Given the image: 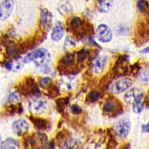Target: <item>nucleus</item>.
I'll list each match as a JSON object with an SVG mask.
<instances>
[{
    "label": "nucleus",
    "mask_w": 149,
    "mask_h": 149,
    "mask_svg": "<svg viewBox=\"0 0 149 149\" xmlns=\"http://www.w3.org/2000/svg\"><path fill=\"white\" fill-rule=\"evenodd\" d=\"M48 137L45 133H35L27 136L24 140L25 149H43L47 146Z\"/></svg>",
    "instance_id": "1"
},
{
    "label": "nucleus",
    "mask_w": 149,
    "mask_h": 149,
    "mask_svg": "<svg viewBox=\"0 0 149 149\" xmlns=\"http://www.w3.org/2000/svg\"><path fill=\"white\" fill-rule=\"evenodd\" d=\"M102 109L105 113L110 115H115L116 116L122 111L123 106L118 100L113 96H109L103 102Z\"/></svg>",
    "instance_id": "2"
},
{
    "label": "nucleus",
    "mask_w": 149,
    "mask_h": 149,
    "mask_svg": "<svg viewBox=\"0 0 149 149\" xmlns=\"http://www.w3.org/2000/svg\"><path fill=\"white\" fill-rule=\"evenodd\" d=\"M131 121L127 118L119 119L115 125L113 131L115 135L121 139H125L128 136L131 131Z\"/></svg>",
    "instance_id": "3"
},
{
    "label": "nucleus",
    "mask_w": 149,
    "mask_h": 149,
    "mask_svg": "<svg viewBox=\"0 0 149 149\" xmlns=\"http://www.w3.org/2000/svg\"><path fill=\"white\" fill-rule=\"evenodd\" d=\"M133 84V80L130 78H123L113 83L109 87V90L114 94H119L126 91Z\"/></svg>",
    "instance_id": "4"
},
{
    "label": "nucleus",
    "mask_w": 149,
    "mask_h": 149,
    "mask_svg": "<svg viewBox=\"0 0 149 149\" xmlns=\"http://www.w3.org/2000/svg\"><path fill=\"white\" fill-rule=\"evenodd\" d=\"M95 36L100 42L106 43L111 41L113 38V33L110 29L105 24H100L96 29Z\"/></svg>",
    "instance_id": "5"
},
{
    "label": "nucleus",
    "mask_w": 149,
    "mask_h": 149,
    "mask_svg": "<svg viewBox=\"0 0 149 149\" xmlns=\"http://www.w3.org/2000/svg\"><path fill=\"white\" fill-rule=\"evenodd\" d=\"M13 131L17 135L21 136L25 134L29 129V124L27 120L19 119L16 120L13 123Z\"/></svg>",
    "instance_id": "6"
},
{
    "label": "nucleus",
    "mask_w": 149,
    "mask_h": 149,
    "mask_svg": "<svg viewBox=\"0 0 149 149\" xmlns=\"http://www.w3.org/2000/svg\"><path fill=\"white\" fill-rule=\"evenodd\" d=\"M49 58V54L47 50L44 49H38L35 50L30 53H29L25 57L23 62L25 63H29L31 61H35V60L39 58Z\"/></svg>",
    "instance_id": "7"
},
{
    "label": "nucleus",
    "mask_w": 149,
    "mask_h": 149,
    "mask_svg": "<svg viewBox=\"0 0 149 149\" xmlns=\"http://www.w3.org/2000/svg\"><path fill=\"white\" fill-rule=\"evenodd\" d=\"M107 57L104 55L98 56L92 62V70L96 74H102L106 66Z\"/></svg>",
    "instance_id": "8"
},
{
    "label": "nucleus",
    "mask_w": 149,
    "mask_h": 149,
    "mask_svg": "<svg viewBox=\"0 0 149 149\" xmlns=\"http://www.w3.org/2000/svg\"><path fill=\"white\" fill-rule=\"evenodd\" d=\"M47 102L45 100L40 99L37 96L36 99L33 100L30 103V109L31 111L36 114H40L44 112L47 109Z\"/></svg>",
    "instance_id": "9"
},
{
    "label": "nucleus",
    "mask_w": 149,
    "mask_h": 149,
    "mask_svg": "<svg viewBox=\"0 0 149 149\" xmlns=\"http://www.w3.org/2000/svg\"><path fill=\"white\" fill-rule=\"evenodd\" d=\"M13 8L12 0H4L0 3V20H6L10 16Z\"/></svg>",
    "instance_id": "10"
},
{
    "label": "nucleus",
    "mask_w": 149,
    "mask_h": 149,
    "mask_svg": "<svg viewBox=\"0 0 149 149\" xmlns=\"http://www.w3.org/2000/svg\"><path fill=\"white\" fill-rule=\"evenodd\" d=\"M52 15L50 12L46 8H43L40 11V25L44 29L50 28L51 25Z\"/></svg>",
    "instance_id": "11"
},
{
    "label": "nucleus",
    "mask_w": 149,
    "mask_h": 149,
    "mask_svg": "<svg viewBox=\"0 0 149 149\" xmlns=\"http://www.w3.org/2000/svg\"><path fill=\"white\" fill-rule=\"evenodd\" d=\"M144 102H145V95L143 93L140 92L136 96L132 103L133 111L134 113L139 114L143 111Z\"/></svg>",
    "instance_id": "12"
},
{
    "label": "nucleus",
    "mask_w": 149,
    "mask_h": 149,
    "mask_svg": "<svg viewBox=\"0 0 149 149\" xmlns=\"http://www.w3.org/2000/svg\"><path fill=\"white\" fill-rule=\"evenodd\" d=\"M31 121L33 123V125L37 130H46L49 128V123L47 119L40 117H37L31 115L29 117Z\"/></svg>",
    "instance_id": "13"
},
{
    "label": "nucleus",
    "mask_w": 149,
    "mask_h": 149,
    "mask_svg": "<svg viewBox=\"0 0 149 149\" xmlns=\"http://www.w3.org/2000/svg\"><path fill=\"white\" fill-rule=\"evenodd\" d=\"M113 5V0H96L95 8L101 13H106L110 11Z\"/></svg>",
    "instance_id": "14"
},
{
    "label": "nucleus",
    "mask_w": 149,
    "mask_h": 149,
    "mask_svg": "<svg viewBox=\"0 0 149 149\" xmlns=\"http://www.w3.org/2000/svg\"><path fill=\"white\" fill-rule=\"evenodd\" d=\"M64 29L61 23H58L54 25L51 33V38L54 41H59L63 37Z\"/></svg>",
    "instance_id": "15"
},
{
    "label": "nucleus",
    "mask_w": 149,
    "mask_h": 149,
    "mask_svg": "<svg viewBox=\"0 0 149 149\" xmlns=\"http://www.w3.org/2000/svg\"><path fill=\"white\" fill-rule=\"evenodd\" d=\"M81 143L78 139L70 138L64 141L62 149H80Z\"/></svg>",
    "instance_id": "16"
},
{
    "label": "nucleus",
    "mask_w": 149,
    "mask_h": 149,
    "mask_svg": "<svg viewBox=\"0 0 149 149\" xmlns=\"http://www.w3.org/2000/svg\"><path fill=\"white\" fill-rule=\"evenodd\" d=\"M75 62V54L71 52H68L60 60V62L62 66H71Z\"/></svg>",
    "instance_id": "17"
},
{
    "label": "nucleus",
    "mask_w": 149,
    "mask_h": 149,
    "mask_svg": "<svg viewBox=\"0 0 149 149\" xmlns=\"http://www.w3.org/2000/svg\"><path fill=\"white\" fill-rule=\"evenodd\" d=\"M17 147V143L14 139L8 138L0 144L1 149H16Z\"/></svg>",
    "instance_id": "18"
},
{
    "label": "nucleus",
    "mask_w": 149,
    "mask_h": 149,
    "mask_svg": "<svg viewBox=\"0 0 149 149\" xmlns=\"http://www.w3.org/2000/svg\"><path fill=\"white\" fill-rule=\"evenodd\" d=\"M140 92H139V90L136 88H133L131 90H129L125 95L124 100L125 101L126 103H133V100L136 95H137Z\"/></svg>",
    "instance_id": "19"
},
{
    "label": "nucleus",
    "mask_w": 149,
    "mask_h": 149,
    "mask_svg": "<svg viewBox=\"0 0 149 149\" xmlns=\"http://www.w3.org/2000/svg\"><path fill=\"white\" fill-rule=\"evenodd\" d=\"M136 8L138 10L143 13H148L149 3L147 0H138L136 2Z\"/></svg>",
    "instance_id": "20"
},
{
    "label": "nucleus",
    "mask_w": 149,
    "mask_h": 149,
    "mask_svg": "<svg viewBox=\"0 0 149 149\" xmlns=\"http://www.w3.org/2000/svg\"><path fill=\"white\" fill-rule=\"evenodd\" d=\"M70 98L68 97H61L58 98L56 100V107L58 109V111L59 112H62L64 111V109H65V107L67 106V105L69 103Z\"/></svg>",
    "instance_id": "21"
},
{
    "label": "nucleus",
    "mask_w": 149,
    "mask_h": 149,
    "mask_svg": "<svg viewBox=\"0 0 149 149\" xmlns=\"http://www.w3.org/2000/svg\"><path fill=\"white\" fill-rule=\"evenodd\" d=\"M19 50L17 47H16L15 45H14L13 44H9L6 48L7 54H8L9 57H13L17 56L19 53Z\"/></svg>",
    "instance_id": "22"
},
{
    "label": "nucleus",
    "mask_w": 149,
    "mask_h": 149,
    "mask_svg": "<svg viewBox=\"0 0 149 149\" xmlns=\"http://www.w3.org/2000/svg\"><path fill=\"white\" fill-rule=\"evenodd\" d=\"M101 97V93L97 90H92L87 95V100L91 103H94Z\"/></svg>",
    "instance_id": "23"
},
{
    "label": "nucleus",
    "mask_w": 149,
    "mask_h": 149,
    "mask_svg": "<svg viewBox=\"0 0 149 149\" xmlns=\"http://www.w3.org/2000/svg\"><path fill=\"white\" fill-rule=\"evenodd\" d=\"M89 55V51L86 49H82L79 50L77 53V58L79 62H83L87 58Z\"/></svg>",
    "instance_id": "24"
},
{
    "label": "nucleus",
    "mask_w": 149,
    "mask_h": 149,
    "mask_svg": "<svg viewBox=\"0 0 149 149\" xmlns=\"http://www.w3.org/2000/svg\"><path fill=\"white\" fill-rule=\"evenodd\" d=\"M52 81L51 78H50L49 77H45L40 80L39 85L43 89H48L52 85Z\"/></svg>",
    "instance_id": "25"
},
{
    "label": "nucleus",
    "mask_w": 149,
    "mask_h": 149,
    "mask_svg": "<svg viewBox=\"0 0 149 149\" xmlns=\"http://www.w3.org/2000/svg\"><path fill=\"white\" fill-rule=\"evenodd\" d=\"M111 134L109 139V141L107 142V144L105 149H115V147L117 146V141H115V139L114 138L113 135H111Z\"/></svg>",
    "instance_id": "26"
},
{
    "label": "nucleus",
    "mask_w": 149,
    "mask_h": 149,
    "mask_svg": "<svg viewBox=\"0 0 149 149\" xmlns=\"http://www.w3.org/2000/svg\"><path fill=\"white\" fill-rule=\"evenodd\" d=\"M20 99V96L17 92H12L9 94L8 98V102L9 103H13Z\"/></svg>",
    "instance_id": "27"
},
{
    "label": "nucleus",
    "mask_w": 149,
    "mask_h": 149,
    "mask_svg": "<svg viewBox=\"0 0 149 149\" xmlns=\"http://www.w3.org/2000/svg\"><path fill=\"white\" fill-rule=\"evenodd\" d=\"M71 111L74 115H80L82 113V109L78 104H74L71 107Z\"/></svg>",
    "instance_id": "28"
},
{
    "label": "nucleus",
    "mask_w": 149,
    "mask_h": 149,
    "mask_svg": "<svg viewBox=\"0 0 149 149\" xmlns=\"http://www.w3.org/2000/svg\"><path fill=\"white\" fill-rule=\"evenodd\" d=\"M142 131H143V133H149V122L147 124L143 125L142 126Z\"/></svg>",
    "instance_id": "29"
},
{
    "label": "nucleus",
    "mask_w": 149,
    "mask_h": 149,
    "mask_svg": "<svg viewBox=\"0 0 149 149\" xmlns=\"http://www.w3.org/2000/svg\"><path fill=\"white\" fill-rule=\"evenodd\" d=\"M54 141H50L49 143H47V149H54Z\"/></svg>",
    "instance_id": "30"
},
{
    "label": "nucleus",
    "mask_w": 149,
    "mask_h": 149,
    "mask_svg": "<svg viewBox=\"0 0 149 149\" xmlns=\"http://www.w3.org/2000/svg\"><path fill=\"white\" fill-rule=\"evenodd\" d=\"M141 53H144V54H146V53H148L149 52V47H147L145 49H143L141 51Z\"/></svg>",
    "instance_id": "31"
},
{
    "label": "nucleus",
    "mask_w": 149,
    "mask_h": 149,
    "mask_svg": "<svg viewBox=\"0 0 149 149\" xmlns=\"http://www.w3.org/2000/svg\"><path fill=\"white\" fill-rule=\"evenodd\" d=\"M88 149H100V148H99V147H98V146H97V145H95L94 146H93V147H89L88 148Z\"/></svg>",
    "instance_id": "32"
},
{
    "label": "nucleus",
    "mask_w": 149,
    "mask_h": 149,
    "mask_svg": "<svg viewBox=\"0 0 149 149\" xmlns=\"http://www.w3.org/2000/svg\"><path fill=\"white\" fill-rule=\"evenodd\" d=\"M0 139H1V135H0Z\"/></svg>",
    "instance_id": "33"
}]
</instances>
